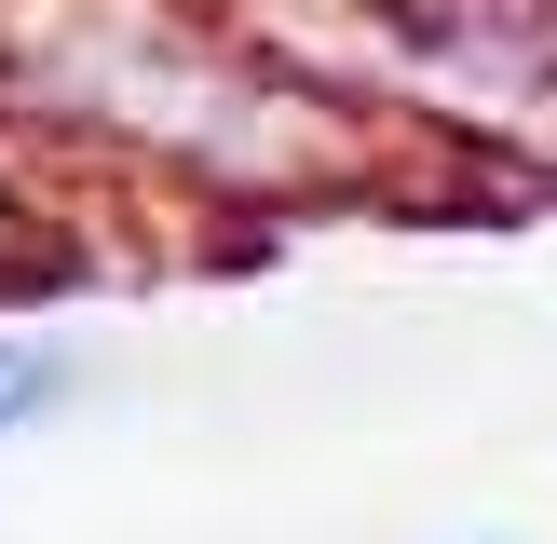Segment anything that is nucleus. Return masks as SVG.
I'll return each mask as SVG.
<instances>
[{
	"instance_id": "obj_1",
	"label": "nucleus",
	"mask_w": 557,
	"mask_h": 544,
	"mask_svg": "<svg viewBox=\"0 0 557 544\" xmlns=\"http://www.w3.org/2000/svg\"><path fill=\"white\" fill-rule=\"evenodd\" d=\"M69 381H82V368H69L54 341H0V435H27L54 395H69Z\"/></svg>"
}]
</instances>
